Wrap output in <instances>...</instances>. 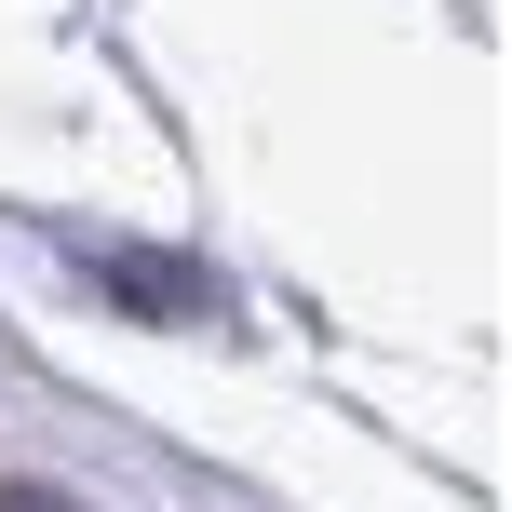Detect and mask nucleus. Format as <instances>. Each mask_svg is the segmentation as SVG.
<instances>
[{
	"label": "nucleus",
	"mask_w": 512,
	"mask_h": 512,
	"mask_svg": "<svg viewBox=\"0 0 512 512\" xmlns=\"http://www.w3.org/2000/svg\"><path fill=\"white\" fill-rule=\"evenodd\" d=\"M0 512H54V499H0Z\"/></svg>",
	"instance_id": "f257e3e1"
}]
</instances>
